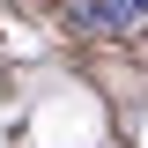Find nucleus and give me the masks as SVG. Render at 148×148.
Masks as SVG:
<instances>
[{
  "label": "nucleus",
  "instance_id": "nucleus-1",
  "mask_svg": "<svg viewBox=\"0 0 148 148\" xmlns=\"http://www.w3.org/2000/svg\"><path fill=\"white\" fill-rule=\"evenodd\" d=\"M141 15H148V0H67V22H74V30H89V37L133 30Z\"/></svg>",
  "mask_w": 148,
  "mask_h": 148
}]
</instances>
